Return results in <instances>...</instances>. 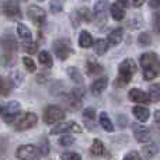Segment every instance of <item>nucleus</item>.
Masks as SVG:
<instances>
[{"label":"nucleus","instance_id":"5","mask_svg":"<svg viewBox=\"0 0 160 160\" xmlns=\"http://www.w3.org/2000/svg\"><path fill=\"white\" fill-rule=\"evenodd\" d=\"M20 108H21V105H20L18 101L7 102L4 107L0 108V114H2V117H3V121H4L6 124H13L20 114Z\"/></svg>","mask_w":160,"mask_h":160},{"label":"nucleus","instance_id":"24","mask_svg":"<svg viewBox=\"0 0 160 160\" xmlns=\"http://www.w3.org/2000/svg\"><path fill=\"white\" fill-rule=\"evenodd\" d=\"M93 47H94V52H96V55H104L105 52L108 51V42H107V39H102V38H98V39H96V42L93 44Z\"/></svg>","mask_w":160,"mask_h":160},{"label":"nucleus","instance_id":"43","mask_svg":"<svg viewBox=\"0 0 160 160\" xmlns=\"http://www.w3.org/2000/svg\"><path fill=\"white\" fill-rule=\"evenodd\" d=\"M118 4L122 7H128L129 6V0H118Z\"/></svg>","mask_w":160,"mask_h":160},{"label":"nucleus","instance_id":"37","mask_svg":"<svg viewBox=\"0 0 160 160\" xmlns=\"http://www.w3.org/2000/svg\"><path fill=\"white\" fill-rule=\"evenodd\" d=\"M73 142H75V139L70 135H63L59 139V145H61V146H70V145H73Z\"/></svg>","mask_w":160,"mask_h":160},{"label":"nucleus","instance_id":"27","mask_svg":"<svg viewBox=\"0 0 160 160\" xmlns=\"http://www.w3.org/2000/svg\"><path fill=\"white\" fill-rule=\"evenodd\" d=\"M17 34L22 41H32V34L28 30V27H25L24 24H18L17 25Z\"/></svg>","mask_w":160,"mask_h":160},{"label":"nucleus","instance_id":"41","mask_svg":"<svg viewBox=\"0 0 160 160\" xmlns=\"http://www.w3.org/2000/svg\"><path fill=\"white\" fill-rule=\"evenodd\" d=\"M149 6L155 10H158V8H160V0H149Z\"/></svg>","mask_w":160,"mask_h":160},{"label":"nucleus","instance_id":"35","mask_svg":"<svg viewBox=\"0 0 160 160\" xmlns=\"http://www.w3.org/2000/svg\"><path fill=\"white\" fill-rule=\"evenodd\" d=\"M62 160H82V156L76 152H65L61 155Z\"/></svg>","mask_w":160,"mask_h":160},{"label":"nucleus","instance_id":"23","mask_svg":"<svg viewBox=\"0 0 160 160\" xmlns=\"http://www.w3.org/2000/svg\"><path fill=\"white\" fill-rule=\"evenodd\" d=\"M100 125H101L102 129L107 131V132H114V125H112L110 117H108V114L105 112V111L100 112Z\"/></svg>","mask_w":160,"mask_h":160},{"label":"nucleus","instance_id":"21","mask_svg":"<svg viewBox=\"0 0 160 160\" xmlns=\"http://www.w3.org/2000/svg\"><path fill=\"white\" fill-rule=\"evenodd\" d=\"M132 112H133V115L136 117V119L141 121V122H146L148 119H149V115H150L149 110H148L146 107H142V105H136V107H133Z\"/></svg>","mask_w":160,"mask_h":160},{"label":"nucleus","instance_id":"22","mask_svg":"<svg viewBox=\"0 0 160 160\" xmlns=\"http://www.w3.org/2000/svg\"><path fill=\"white\" fill-rule=\"evenodd\" d=\"M159 152V146L156 143H148L142 148V155L146 160L152 159L153 156H156V153Z\"/></svg>","mask_w":160,"mask_h":160},{"label":"nucleus","instance_id":"8","mask_svg":"<svg viewBox=\"0 0 160 160\" xmlns=\"http://www.w3.org/2000/svg\"><path fill=\"white\" fill-rule=\"evenodd\" d=\"M82 127L79 124L73 121H62L59 124H56L55 127L51 129V135H58V133H65V132H76V133H80L82 132Z\"/></svg>","mask_w":160,"mask_h":160},{"label":"nucleus","instance_id":"13","mask_svg":"<svg viewBox=\"0 0 160 160\" xmlns=\"http://www.w3.org/2000/svg\"><path fill=\"white\" fill-rule=\"evenodd\" d=\"M132 129H133V136L138 142L141 143H146L150 141V129L148 127L139 124H132Z\"/></svg>","mask_w":160,"mask_h":160},{"label":"nucleus","instance_id":"44","mask_svg":"<svg viewBox=\"0 0 160 160\" xmlns=\"http://www.w3.org/2000/svg\"><path fill=\"white\" fill-rule=\"evenodd\" d=\"M155 121L160 127V111H155Z\"/></svg>","mask_w":160,"mask_h":160},{"label":"nucleus","instance_id":"34","mask_svg":"<svg viewBox=\"0 0 160 160\" xmlns=\"http://www.w3.org/2000/svg\"><path fill=\"white\" fill-rule=\"evenodd\" d=\"M63 2L65 0H51V11L52 13H59L63 7Z\"/></svg>","mask_w":160,"mask_h":160},{"label":"nucleus","instance_id":"9","mask_svg":"<svg viewBox=\"0 0 160 160\" xmlns=\"http://www.w3.org/2000/svg\"><path fill=\"white\" fill-rule=\"evenodd\" d=\"M38 117L34 112H25L21 115V118H18V121H16V131H27L30 128L35 127Z\"/></svg>","mask_w":160,"mask_h":160},{"label":"nucleus","instance_id":"25","mask_svg":"<svg viewBox=\"0 0 160 160\" xmlns=\"http://www.w3.org/2000/svg\"><path fill=\"white\" fill-rule=\"evenodd\" d=\"M90 152L93 156H102L105 153V148H104V143H102L100 139H94L93 141V145L90 148Z\"/></svg>","mask_w":160,"mask_h":160},{"label":"nucleus","instance_id":"31","mask_svg":"<svg viewBox=\"0 0 160 160\" xmlns=\"http://www.w3.org/2000/svg\"><path fill=\"white\" fill-rule=\"evenodd\" d=\"M10 93V84L4 78L0 76V96H7Z\"/></svg>","mask_w":160,"mask_h":160},{"label":"nucleus","instance_id":"1","mask_svg":"<svg viewBox=\"0 0 160 160\" xmlns=\"http://www.w3.org/2000/svg\"><path fill=\"white\" fill-rule=\"evenodd\" d=\"M141 68L145 80H152L160 75V58L155 52H145L141 56Z\"/></svg>","mask_w":160,"mask_h":160},{"label":"nucleus","instance_id":"29","mask_svg":"<svg viewBox=\"0 0 160 160\" xmlns=\"http://www.w3.org/2000/svg\"><path fill=\"white\" fill-rule=\"evenodd\" d=\"M149 100L153 102H158L160 100V84L155 83L149 87Z\"/></svg>","mask_w":160,"mask_h":160},{"label":"nucleus","instance_id":"16","mask_svg":"<svg viewBox=\"0 0 160 160\" xmlns=\"http://www.w3.org/2000/svg\"><path fill=\"white\" fill-rule=\"evenodd\" d=\"M107 84H108V79L105 78V76H102V78H100V79H96L93 82V84H91V94L93 96H100V94L102 93V91L107 88Z\"/></svg>","mask_w":160,"mask_h":160},{"label":"nucleus","instance_id":"20","mask_svg":"<svg viewBox=\"0 0 160 160\" xmlns=\"http://www.w3.org/2000/svg\"><path fill=\"white\" fill-rule=\"evenodd\" d=\"M94 44V39L93 37H91V34L88 32V31H82L79 35V45L80 48H84V49H87V48L93 47Z\"/></svg>","mask_w":160,"mask_h":160},{"label":"nucleus","instance_id":"39","mask_svg":"<svg viewBox=\"0 0 160 160\" xmlns=\"http://www.w3.org/2000/svg\"><path fill=\"white\" fill-rule=\"evenodd\" d=\"M153 30L155 32H160V13H156L153 16Z\"/></svg>","mask_w":160,"mask_h":160},{"label":"nucleus","instance_id":"42","mask_svg":"<svg viewBox=\"0 0 160 160\" xmlns=\"http://www.w3.org/2000/svg\"><path fill=\"white\" fill-rule=\"evenodd\" d=\"M143 3H145V0H132V4L135 6V7H141Z\"/></svg>","mask_w":160,"mask_h":160},{"label":"nucleus","instance_id":"14","mask_svg":"<svg viewBox=\"0 0 160 160\" xmlns=\"http://www.w3.org/2000/svg\"><path fill=\"white\" fill-rule=\"evenodd\" d=\"M91 18H93V14H91V11L88 10V8H86V7L79 8L78 11H75V13L72 14V22L75 24V27H78L82 21L90 22Z\"/></svg>","mask_w":160,"mask_h":160},{"label":"nucleus","instance_id":"7","mask_svg":"<svg viewBox=\"0 0 160 160\" xmlns=\"http://www.w3.org/2000/svg\"><path fill=\"white\" fill-rule=\"evenodd\" d=\"M2 11L7 18L10 20H20L21 18V8L17 4L16 0H6L2 6Z\"/></svg>","mask_w":160,"mask_h":160},{"label":"nucleus","instance_id":"15","mask_svg":"<svg viewBox=\"0 0 160 160\" xmlns=\"http://www.w3.org/2000/svg\"><path fill=\"white\" fill-rule=\"evenodd\" d=\"M128 97H129L131 101L139 102V104H148V102H150L149 96H148L145 91L139 90V88H132V90H129Z\"/></svg>","mask_w":160,"mask_h":160},{"label":"nucleus","instance_id":"6","mask_svg":"<svg viewBox=\"0 0 160 160\" xmlns=\"http://www.w3.org/2000/svg\"><path fill=\"white\" fill-rule=\"evenodd\" d=\"M16 156L20 160H39L41 159V152L34 145H21L17 149Z\"/></svg>","mask_w":160,"mask_h":160},{"label":"nucleus","instance_id":"45","mask_svg":"<svg viewBox=\"0 0 160 160\" xmlns=\"http://www.w3.org/2000/svg\"><path fill=\"white\" fill-rule=\"evenodd\" d=\"M39 2H44V0H39Z\"/></svg>","mask_w":160,"mask_h":160},{"label":"nucleus","instance_id":"38","mask_svg":"<svg viewBox=\"0 0 160 160\" xmlns=\"http://www.w3.org/2000/svg\"><path fill=\"white\" fill-rule=\"evenodd\" d=\"M124 160H142V158H141V155H139V152L131 150V152H128L127 155H125Z\"/></svg>","mask_w":160,"mask_h":160},{"label":"nucleus","instance_id":"19","mask_svg":"<svg viewBox=\"0 0 160 160\" xmlns=\"http://www.w3.org/2000/svg\"><path fill=\"white\" fill-rule=\"evenodd\" d=\"M110 13H111V17H112L115 21H121V20L125 18V10L118 3H112V4H111Z\"/></svg>","mask_w":160,"mask_h":160},{"label":"nucleus","instance_id":"17","mask_svg":"<svg viewBox=\"0 0 160 160\" xmlns=\"http://www.w3.org/2000/svg\"><path fill=\"white\" fill-rule=\"evenodd\" d=\"M124 38V28H115L108 34L107 42L108 45H118Z\"/></svg>","mask_w":160,"mask_h":160},{"label":"nucleus","instance_id":"10","mask_svg":"<svg viewBox=\"0 0 160 160\" xmlns=\"http://www.w3.org/2000/svg\"><path fill=\"white\" fill-rule=\"evenodd\" d=\"M27 14L31 18V21L37 25H42L47 21V13H45V10L35 4H31L30 7L27 8Z\"/></svg>","mask_w":160,"mask_h":160},{"label":"nucleus","instance_id":"32","mask_svg":"<svg viewBox=\"0 0 160 160\" xmlns=\"http://www.w3.org/2000/svg\"><path fill=\"white\" fill-rule=\"evenodd\" d=\"M138 41H139V45H142V47H148V45H150V44H152L150 34L149 32H142L141 35H139Z\"/></svg>","mask_w":160,"mask_h":160},{"label":"nucleus","instance_id":"3","mask_svg":"<svg viewBox=\"0 0 160 160\" xmlns=\"http://www.w3.org/2000/svg\"><path fill=\"white\" fill-rule=\"evenodd\" d=\"M65 117H66V112L59 105H49L44 111V121L48 125L59 124V122H62L65 119Z\"/></svg>","mask_w":160,"mask_h":160},{"label":"nucleus","instance_id":"30","mask_svg":"<svg viewBox=\"0 0 160 160\" xmlns=\"http://www.w3.org/2000/svg\"><path fill=\"white\" fill-rule=\"evenodd\" d=\"M21 48L24 52L28 53V55H32V53H35L37 51H38V44H37L35 41H24L21 45Z\"/></svg>","mask_w":160,"mask_h":160},{"label":"nucleus","instance_id":"28","mask_svg":"<svg viewBox=\"0 0 160 160\" xmlns=\"http://www.w3.org/2000/svg\"><path fill=\"white\" fill-rule=\"evenodd\" d=\"M38 59H39V63H42L44 66H48V68H52L53 65V61H52V56L48 51H41L38 55Z\"/></svg>","mask_w":160,"mask_h":160},{"label":"nucleus","instance_id":"36","mask_svg":"<svg viewBox=\"0 0 160 160\" xmlns=\"http://www.w3.org/2000/svg\"><path fill=\"white\" fill-rule=\"evenodd\" d=\"M83 115H84V118H87L88 121H96V110H94L93 107L86 108Z\"/></svg>","mask_w":160,"mask_h":160},{"label":"nucleus","instance_id":"40","mask_svg":"<svg viewBox=\"0 0 160 160\" xmlns=\"http://www.w3.org/2000/svg\"><path fill=\"white\" fill-rule=\"evenodd\" d=\"M0 62H2V65L3 66H11V65H13V58H10V56H6V55H3L2 58H0Z\"/></svg>","mask_w":160,"mask_h":160},{"label":"nucleus","instance_id":"11","mask_svg":"<svg viewBox=\"0 0 160 160\" xmlns=\"http://www.w3.org/2000/svg\"><path fill=\"white\" fill-rule=\"evenodd\" d=\"M105 7H107V0H98L94 6V18H96V22L98 24V27L101 28L104 27L105 18H107Z\"/></svg>","mask_w":160,"mask_h":160},{"label":"nucleus","instance_id":"18","mask_svg":"<svg viewBox=\"0 0 160 160\" xmlns=\"http://www.w3.org/2000/svg\"><path fill=\"white\" fill-rule=\"evenodd\" d=\"M102 70H104V68H102L100 63L94 62L91 58H90V59H87V63H86V72H87V75H88V76L100 75V73H102Z\"/></svg>","mask_w":160,"mask_h":160},{"label":"nucleus","instance_id":"26","mask_svg":"<svg viewBox=\"0 0 160 160\" xmlns=\"http://www.w3.org/2000/svg\"><path fill=\"white\" fill-rule=\"evenodd\" d=\"M68 75H69V78L73 80V83H76V84H83V75L82 72L78 69V68H68Z\"/></svg>","mask_w":160,"mask_h":160},{"label":"nucleus","instance_id":"12","mask_svg":"<svg viewBox=\"0 0 160 160\" xmlns=\"http://www.w3.org/2000/svg\"><path fill=\"white\" fill-rule=\"evenodd\" d=\"M0 45H2L3 51L6 53H11V52H16L17 48H18V44H17V39L13 34H4V35L0 38Z\"/></svg>","mask_w":160,"mask_h":160},{"label":"nucleus","instance_id":"4","mask_svg":"<svg viewBox=\"0 0 160 160\" xmlns=\"http://www.w3.org/2000/svg\"><path fill=\"white\" fill-rule=\"evenodd\" d=\"M52 48H53V52H55L56 58L61 59V61L68 59L73 53V48H72V45H70V41L66 38L53 41Z\"/></svg>","mask_w":160,"mask_h":160},{"label":"nucleus","instance_id":"33","mask_svg":"<svg viewBox=\"0 0 160 160\" xmlns=\"http://www.w3.org/2000/svg\"><path fill=\"white\" fill-rule=\"evenodd\" d=\"M22 63H24V66H25V69L28 70V72H35V69H37V66H35V63H34V61L31 58H28V56H24L22 58Z\"/></svg>","mask_w":160,"mask_h":160},{"label":"nucleus","instance_id":"2","mask_svg":"<svg viewBox=\"0 0 160 160\" xmlns=\"http://www.w3.org/2000/svg\"><path fill=\"white\" fill-rule=\"evenodd\" d=\"M136 73V63L133 59H124L118 68V78L115 79V87H125Z\"/></svg>","mask_w":160,"mask_h":160}]
</instances>
